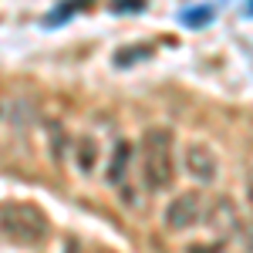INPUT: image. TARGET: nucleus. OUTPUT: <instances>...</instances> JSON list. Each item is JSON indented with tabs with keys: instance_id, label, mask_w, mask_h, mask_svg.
<instances>
[{
	"instance_id": "1",
	"label": "nucleus",
	"mask_w": 253,
	"mask_h": 253,
	"mask_svg": "<svg viewBox=\"0 0 253 253\" xmlns=\"http://www.w3.org/2000/svg\"><path fill=\"white\" fill-rule=\"evenodd\" d=\"M172 135L166 128H149L142 135V182H145V189L162 193L172 186Z\"/></svg>"
},
{
	"instance_id": "2",
	"label": "nucleus",
	"mask_w": 253,
	"mask_h": 253,
	"mask_svg": "<svg viewBox=\"0 0 253 253\" xmlns=\"http://www.w3.org/2000/svg\"><path fill=\"white\" fill-rule=\"evenodd\" d=\"M47 219L38 206H27V203H7L0 206V233L7 236L10 243H41L47 236Z\"/></svg>"
},
{
	"instance_id": "3",
	"label": "nucleus",
	"mask_w": 253,
	"mask_h": 253,
	"mask_svg": "<svg viewBox=\"0 0 253 253\" xmlns=\"http://www.w3.org/2000/svg\"><path fill=\"white\" fill-rule=\"evenodd\" d=\"M203 196L199 193H186L175 196L166 210V226L169 230H193L196 223H203Z\"/></svg>"
},
{
	"instance_id": "4",
	"label": "nucleus",
	"mask_w": 253,
	"mask_h": 253,
	"mask_svg": "<svg viewBox=\"0 0 253 253\" xmlns=\"http://www.w3.org/2000/svg\"><path fill=\"white\" fill-rule=\"evenodd\" d=\"M186 172L196 175L199 182H213L216 172H219V162H216V152L203 142H193L186 145Z\"/></svg>"
},
{
	"instance_id": "5",
	"label": "nucleus",
	"mask_w": 253,
	"mask_h": 253,
	"mask_svg": "<svg viewBox=\"0 0 253 253\" xmlns=\"http://www.w3.org/2000/svg\"><path fill=\"white\" fill-rule=\"evenodd\" d=\"M213 17H216V10L210 3H196V7H182L179 10V24H186L189 31H203Z\"/></svg>"
},
{
	"instance_id": "6",
	"label": "nucleus",
	"mask_w": 253,
	"mask_h": 253,
	"mask_svg": "<svg viewBox=\"0 0 253 253\" xmlns=\"http://www.w3.org/2000/svg\"><path fill=\"white\" fill-rule=\"evenodd\" d=\"M84 7H88V0H64V3H58V7L44 17V27H58V24L71 20L78 10H84Z\"/></svg>"
},
{
	"instance_id": "7",
	"label": "nucleus",
	"mask_w": 253,
	"mask_h": 253,
	"mask_svg": "<svg viewBox=\"0 0 253 253\" xmlns=\"http://www.w3.org/2000/svg\"><path fill=\"white\" fill-rule=\"evenodd\" d=\"M75 159H78V169L81 172H91L95 169V159H98V145L91 135H81L78 145H75Z\"/></svg>"
},
{
	"instance_id": "8",
	"label": "nucleus",
	"mask_w": 253,
	"mask_h": 253,
	"mask_svg": "<svg viewBox=\"0 0 253 253\" xmlns=\"http://www.w3.org/2000/svg\"><path fill=\"white\" fill-rule=\"evenodd\" d=\"M128 159H132L128 142H118L115 152H112V166H108V182H122V175H125V169H128Z\"/></svg>"
},
{
	"instance_id": "9",
	"label": "nucleus",
	"mask_w": 253,
	"mask_h": 253,
	"mask_svg": "<svg viewBox=\"0 0 253 253\" xmlns=\"http://www.w3.org/2000/svg\"><path fill=\"white\" fill-rule=\"evenodd\" d=\"M145 10V0H115L112 3V14H142Z\"/></svg>"
}]
</instances>
